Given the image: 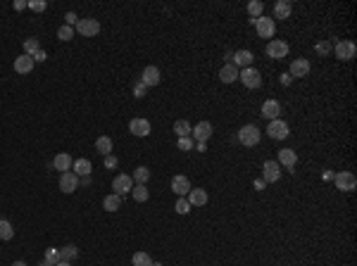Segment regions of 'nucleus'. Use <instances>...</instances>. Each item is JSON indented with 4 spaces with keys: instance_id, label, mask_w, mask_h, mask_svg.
<instances>
[{
    "instance_id": "423d86ee",
    "label": "nucleus",
    "mask_w": 357,
    "mask_h": 266,
    "mask_svg": "<svg viewBox=\"0 0 357 266\" xmlns=\"http://www.w3.org/2000/svg\"><path fill=\"white\" fill-rule=\"evenodd\" d=\"M252 24H255V31H257V36L260 38H271L274 36V31H276V24H274V19H269V17H257V19H252Z\"/></svg>"
},
{
    "instance_id": "c9c22d12",
    "label": "nucleus",
    "mask_w": 357,
    "mask_h": 266,
    "mask_svg": "<svg viewBox=\"0 0 357 266\" xmlns=\"http://www.w3.org/2000/svg\"><path fill=\"white\" fill-rule=\"evenodd\" d=\"M57 38H60V41H72V38H74V29H72V26H67V24H62V26H60V29H57Z\"/></svg>"
},
{
    "instance_id": "f8f14e48",
    "label": "nucleus",
    "mask_w": 357,
    "mask_h": 266,
    "mask_svg": "<svg viewBox=\"0 0 357 266\" xmlns=\"http://www.w3.org/2000/svg\"><path fill=\"white\" fill-rule=\"evenodd\" d=\"M76 188H79V176H76L74 171H65L60 176V190L72 195V192H76Z\"/></svg>"
},
{
    "instance_id": "09e8293b",
    "label": "nucleus",
    "mask_w": 357,
    "mask_h": 266,
    "mask_svg": "<svg viewBox=\"0 0 357 266\" xmlns=\"http://www.w3.org/2000/svg\"><path fill=\"white\" fill-rule=\"evenodd\" d=\"M55 266H72V264H69V262H57Z\"/></svg>"
},
{
    "instance_id": "de8ad7c7",
    "label": "nucleus",
    "mask_w": 357,
    "mask_h": 266,
    "mask_svg": "<svg viewBox=\"0 0 357 266\" xmlns=\"http://www.w3.org/2000/svg\"><path fill=\"white\" fill-rule=\"evenodd\" d=\"M12 7L19 12V10H24V7H26V2H24V0H14V5H12Z\"/></svg>"
},
{
    "instance_id": "c85d7f7f",
    "label": "nucleus",
    "mask_w": 357,
    "mask_h": 266,
    "mask_svg": "<svg viewBox=\"0 0 357 266\" xmlns=\"http://www.w3.org/2000/svg\"><path fill=\"white\" fill-rule=\"evenodd\" d=\"M76 257H79V247L76 245H65L60 250V259H62V262H69V264H72V259H76Z\"/></svg>"
},
{
    "instance_id": "1a4fd4ad",
    "label": "nucleus",
    "mask_w": 357,
    "mask_h": 266,
    "mask_svg": "<svg viewBox=\"0 0 357 266\" xmlns=\"http://www.w3.org/2000/svg\"><path fill=\"white\" fill-rule=\"evenodd\" d=\"M281 178V167L276 164V162L267 160L264 164H262V181L264 183H276Z\"/></svg>"
},
{
    "instance_id": "2f4dec72",
    "label": "nucleus",
    "mask_w": 357,
    "mask_h": 266,
    "mask_svg": "<svg viewBox=\"0 0 357 266\" xmlns=\"http://www.w3.org/2000/svg\"><path fill=\"white\" fill-rule=\"evenodd\" d=\"M131 264L133 266H152V257L148 252H136L131 257Z\"/></svg>"
},
{
    "instance_id": "72a5a7b5",
    "label": "nucleus",
    "mask_w": 357,
    "mask_h": 266,
    "mask_svg": "<svg viewBox=\"0 0 357 266\" xmlns=\"http://www.w3.org/2000/svg\"><path fill=\"white\" fill-rule=\"evenodd\" d=\"M262 10H264V2H260V0H250L248 2V14L252 17V19L262 17Z\"/></svg>"
},
{
    "instance_id": "ddd939ff",
    "label": "nucleus",
    "mask_w": 357,
    "mask_h": 266,
    "mask_svg": "<svg viewBox=\"0 0 357 266\" xmlns=\"http://www.w3.org/2000/svg\"><path fill=\"white\" fill-rule=\"evenodd\" d=\"M162 81V74H160V69L157 67H145L143 69V74H141V84L145 86V88H152V86H157Z\"/></svg>"
},
{
    "instance_id": "f03ea898",
    "label": "nucleus",
    "mask_w": 357,
    "mask_h": 266,
    "mask_svg": "<svg viewBox=\"0 0 357 266\" xmlns=\"http://www.w3.org/2000/svg\"><path fill=\"white\" fill-rule=\"evenodd\" d=\"M334 183H336V188L343 192H353L357 188V178L353 171H338V174H334Z\"/></svg>"
},
{
    "instance_id": "c03bdc74",
    "label": "nucleus",
    "mask_w": 357,
    "mask_h": 266,
    "mask_svg": "<svg viewBox=\"0 0 357 266\" xmlns=\"http://www.w3.org/2000/svg\"><path fill=\"white\" fill-rule=\"evenodd\" d=\"M279 81H281V86H291V84H293V76H291V74H286V72H283V74L279 76Z\"/></svg>"
},
{
    "instance_id": "ea45409f",
    "label": "nucleus",
    "mask_w": 357,
    "mask_h": 266,
    "mask_svg": "<svg viewBox=\"0 0 357 266\" xmlns=\"http://www.w3.org/2000/svg\"><path fill=\"white\" fill-rule=\"evenodd\" d=\"M179 150H184V152H188V150H193V138L188 136V138H179Z\"/></svg>"
},
{
    "instance_id": "0eeeda50",
    "label": "nucleus",
    "mask_w": 357,
    "mask_h": 266,
    "mask_svg": "<svg viewBox=\"0 0 357 266\" xmlns=\"http://www.w3.org/2000/svg\"><path fill=\"white\" fill-rule=\"evenodd\" d=\"M334 50H336V57H338L341 62H350V60H355V53H357V48H355V43L353 41H338Z\"/></svg>"
},
{
    "instance_id": "a878e982",
    "label": "nucleus",
    "mask_w": 357,
    "mask_h": 266,
    "mask_svg": "<svg viewBox=\"0 0 357 266\" xmlns=\"http://www.w3.org/2000/svg\"><path fill=\"white\" fill-rule=\"evenodd\" d=\"M112 148H115V145H112V138H110V136H100V138L96 140V150L103 155V157L112 155Z\"/></svg>"
},
{
    "instance_id": "a19ab883",
    "label": "nucleus",
    "mask_w": 357,
    "mask_h": 266,
    "mask_svg": "<svg viewBox=\"0 0 357 266\" xmlns=\"http://www.w3.org/2000/svg\"><path fill=\"white\" fill-rule=\"evenodd\" d=\"M145 90H148V88H145L141 81H136V84H133V97H138V100L145 97Z\"/></svg>"
},
{
    "instance_id": "473e14b6",
    "label": "nucleus",
    "mask_w": 357,
    "mask_h": 266,
    "mask_svg": "<svg viewBox=\"0 0 357 266\" xmlns=\"http://www.w3.org/2000/svg\"><path fill=\"white\" fill-rule=\"evenodd\" d=\"M38 50H41V43H38V38H26V41H24V55L33 57Z\"/></svg>"
},
{
    "instance_id": "f3484780",
    "label": "nucleus",
    "mask_w": 357,
    "mask_h": 266,
    "mask_svg": "<svg viewBox=\"0 0 357 266\" xmlns=\"http://www.w3.org/2000/svg\"><path fill=\"white\" fill-rule=\"evenodd\" d=\"M295 162H298V155H295V150H291V148L279 150V160H276V164H279V167H286V169L291 171L293 167H295Z\"/></svg>"
},
{
    "instance_id": "9b49d317",
    "label": "nucleus",
    "mask_w": 357,
    "mask_h": 266,
    "mask_svg": "<svg viewBox=\"0 0 357 266\" xmlns=\"http://www.w3.org/2000/svg\"><path fill=\"white\" fill-rule=\"evenodd\" d=\"M310 69H312L310 60L298 57V60H293V62H291V72H288V74H291L293 79H305V76L310 74Z\"/></svg>"
},
{
    "instance_id": "8fccbe9b",
    "label": "nucleus",
    "mask_w": 357,
    "mask_h": 266,
    "mask_svg": "<svg viewBox=\"0 0 357 266\" xmlns=\"http://www.w3.org/2000/svg\"><path fill=\"white\" fill-rule=\"evenodd\" d=\"M41 266H53V264H50V262H45V259H43V262H41Z\"/></svg>"
},
{
    "instance_id": "412c9836",
    "label": "nucleus",
    "mask_w": 357,
    "mask_h": 266,
    "mask_svg": "<svg viewBox=\"0 0 357 266\" xmlns=\"http://www.w3.org/2000/svg\"><path fill=\"white\" fill-rule=\"evenodd\" d=\"M186 200H188L191 207H203V204H207V192L203 188H191V192L186 195Z\"/></svg>"
},
{
    "instance_id": "4468645a",
    "label": "nucleus",
    "mask_w": 357,
    "mask_h": 266,
    "mask_svg": "<svg viewBox=\"0 0 357 266\" xmlns=\"http://www.w3.org/2000/svg\"><path fill=\"white\" fill-rule=\"evenodd\" d=\"M212 136V124L210 121H200V124H195L193 131H191V138H195L198 143H207Z\"/></svg>"
},
{
    "instance_id": "f704fd0d",
    "label": "nucleus",
    "mask_w": 357,
    "mask_h": 266,
    "mask_svg": "<svg viewBox=\"0 0 357 266\" xmlns=\"http://www.w3.org/2000/svg\"><path fill=\"white\" fill-rule=\"evenodd\" d=\"M148 178H150V171H148V167H138V169L133 171V181L136 183H148Z\"/></svg>"
},
{
    "instance_id": "f257e3e1",
    "label": "nucleus",
    "mask_w": 357,
    "mask_h": 266,
    "mask_svg": "<svg viewBox=\"0 0 357 266\" xmlns=\"http://www.w3.org/2000/svg\"><path fill=\"white\" fill-rule=\"evenodd\" d=\"M260 138H262V133L255 124H245V126H240V131H238V140H240V145H245V148H255V145L260 143Z\"/></svg>"
},
{
    "instance_id": "aec40b11",
    "label": "nucleus",
    "mask_w": 357,
    "mask_h": 266,
    "mask_svg": "<svg viewBox=\"0 0 357 266\" xmlns=\"http://www.w3.org/2000/svg\"><path fill=\"white\" fill-rule=\"evenodd\" d=\"M252 60H255V55L250 53V50H236L231 62L236 64L238 69H248V67H252Z\"/></svg>"
},
{
    "instance_id": "c756f323",
    "label": "nucleus",
    "mask_w": 357,
    "mask_h": 266,
    "mask_svg": "<svg viewBox=\"0 0 357 266\" xmlns=\"http://www.w3.org/2000/svg\"><path fill=\"white\" fill-rule=\"evenodd\" d=\"M103 207H105L108 212H117L119 207H121V197H119V195H115V192H112V195H108V197L103 200Z\"/></svg>"
},
{
    "instance_id": "49530a36",
    "label": "nucleus",
    "mask_w": 357,
    "mask_h": 266,
    "mask_svg": "<svg viewBox=\"0 0 357 266\" xmlns=\"http://www.w3.org/2000/svg\"><path fill=\"white\" fill-rule=\"evenodd\" d=\"M43 60H48V55H45V50H43V48H41L38 53L33 55V62H43Z\"/></svg>"
},
{
    "instance_id": "4c0bfd02",
    "label": "nucleus",
    "mask_w": 357,
    "mask_h": 266,
    "mask_svg": "<svg viewBox=\"0 0 357 266\" xmlns=\"http://www.w3.org/2000/svg\"><path fill=\"white\" fill-rule=\"evenodd\" d=\"M174 209H176V214H188V212H191V204H188V200H186V197H179V200H176V204H174Z\"/></svg>"
},
{
    "instance_id": "6ab92c4d",
    "label": "nucleus",
    "mask_w": 357,
    "mask_h": 266,
    "mask_svg": "<svg viewBox=\"0 0 357 266\" xmlns=\"http://www.w3.org/2000/svg\"><path fill=\"white\" fill-rule=\"evenodd\" d=\"M238 72H240V69H238L234 62L224 64L222 72H219V81H222V84H234V81H238Z\"/></svg>"
},
{
    "instance_id": "cd10ccee",
    "label": "nucleus",
    "mask_w": 357,
    "mask_h": 266,
    "mask_svg": "<svg viewBox=\"0 0 357 266\" xmlns=\"http://www.w3.org/2000/svg\"><path fill=\"white\" fill-rule=\"evenodd\" d=\"M131 195H133L136 202H145V200L150 197V192H148V188H145L143 183H136V185L131 188Z\"/></svg>"
},
{
    "instance_id": "7ed1b4c3",
    "label": "nucleus",
    "mask_w": 357,
    "mask_h": 266,
    "mask_svg": "<svg viewBox=\"0 0 357 266\" xmlns=\"http://www.w3.org/2000/svg\"><path fill=\"white\" fill-rule=\"evenodd\" d=\"M238 79H240V81H243V86H245V88H250V90H255V88H260V86H262V74L255 69V67L240 69V72H238Z\"/></svg>"
},
{
    "instance_id": "a211bd4d",
    "label": "nucleus",
    "mask_w": 357,
    "mask_h": 266,
    "mask_svg": "<svg viewBox=\"0 0 357 266\" xmlns=\"http://www.w3.org/2000/svg\"><path fill=\"white\" fill-rule=\"evenodd\" d=\"M279 114H281V105L276 100H264L262 102V117L264 119L274 121V119H279Z\"/></svg>"
},
{
    "instance_id": "9d476101",
    "label": "nucleus",
    "mask_w": 357,
    "mask_h": 266,
    "mask_svg": "<svg viewBox=\"0 0 357 266\" xmlns=\"http://www.w3.org/2000/svg\"><path fill=\"white\" fill-rule=\"evenodd\" d=\"M288 43L286 41H279V38H274V41L267 43V55H269L271 60H283L286 55H288Z\"/></svg>"
},
{
    "instance_id": "79ce46f5",
    "label": "nucleus",
    "mask_w": 357,
    "mask_h": 266,
    "mask_svg": "<svg viewBox=\"0 0 357 266\" xmlns=\"http://www.w3.org/2000/svg\"><path fill=\"white\" fill-rule=\"evenodd\" d=\"M65 24L74 29L76 24H79V17H76V12H67V14H65Z\"/></svg>"
},
{
    "instance_id": "4be33fe9",
    "label": "nucleus",
    "mask_w": 357,
    "mask_h": 266,
    "mask_svg": "<svg viewBox=\"0 0 357 266\" xmlns=\"http://www.w3.org/2000/svg\"><path fill=\"white\" fill-rule=\"evenodd\" d=\"M31 69H33V57L19 55V57L14 60V72H17V74H29Z\"/></svg>"
},
{
    "instance_id": "2eb2a0df",
    "label": "nucleus",
    "mask_w": 357,
    "mask_h": 266,
    "mask_svg": "<svg viewBox=\"0 0 357 266\" xmlns=\"http://www.w3.org/2000/svg\"><path fill=\"white\" fill-rule=\"evenodd\" d=\"M172 190L179 195V197H186L188 192H191V181L186 178L184 174H176L172 178Z\"/></svg>"
},
{
    "instance_id": "e433bc0d",
    "label": "nucleus",
    "mask_w": 357,
    "mask_h": 266,
    "mask_svg": "<svg viewBox=\"0 0 357 266\" xmlns=\"http://www.w3.org/2000/svg\"><path fill=\"white\" fill-rule=\"evenodd\" d=\"M45 262H50V264H57V262H62V259H60V250H55V247H48V250H45V257H43Z\"/></svg>"
},
{
    "instance_id": "dca6fc26",
    "label": "nucleus",
    "mask_w": 357,
    "mask_h": 266,
    "mask_svg": "<svg viewBox=\"0 0 357 266\" xmlns=\"http://www.w3.org/2000/svg\"><path fill=\"white\" fill-rule=\"evenodd\" d=\"M129 131L136 138H145V136L150 133V121H148V119H131Z\"/></svg>"
},
{
    "instance_id": "58836bf2",
    "label": "nucleus",
    "mask_w": 357,
    "mask_h": 266,
    "mask_svg": "<svg viewBox=\"0 0 357 266\" xmlns=\"http://www.w3.org/2000/svg\"><path fill=\"white\" fill-rule=\"evenodd\" d=\"M26 7H31L33 12H43L45 7H48V2H45V0H29Z\"/></svg>"
},
{
    "instance_id": "a18cd8bd",
    "label": "nucleus",
    "mask_w": 357,
    "mask_h": 266,
    "mask_svg": "<svg viewBox=\"0 0 357 266\" xmlns=\"http://www.w3.org/2000/svg\"><path fill=\"white\" fill-rule=\"evenodd\" d=\"M105 167H108V169L117 167V157H115V155H108V157H105Z\"/></svg>"
},
{
    "instance_id": "7c9ffc66",
    "label": "nucleus",
    "mask_w": 357,
    "mask_h": 266,
    "mask_svg": "<svg viewBox=\"0 0 357 266\" xmlns=\"http://www.w3.org/2000/svg\"><path fill=\"white\" fill-rule=\"evenodd\" d=\"M14 238V228L7 219H0V240H12Z\"/></svg>"
},
{
    "instance_id": "bb28decb",
    "label": "nucleus",
    "mask_w": 357,
    "mask_h": 266,
    "mask_svg": "<svg viewBox=\"0 0 357 266\" xmlns=\"http://www.w3.org/2000/svg\"><path fill=\"white\" fill-rule=\"evenodd\" d=\"M191 131H193V128H191V124H188L186 119H179V121L174 124V133H176L179 138H188V136H191Z\"/></svg>"
},
{
    "instance_id": "39448f33",
    "label": "nucleus",
    "mask_w": 357,
    "mask_h": 266,
    "mask_svg": "<svg viewBox=\"0 0 357 266\" xmlns=\"http://www.w3.org/2000/svg\"><path fill=\"white\" fill-rule=\"evenodd\" d=\"M131 188H133V178H131L129 174H117L115 176V181H112V190H115V195H119V197H124V195H129Z\"/></svg>"
},
{
    "instance_id": "3c124183",
    "label": "nucleus",
    "mask_w": 357,
    "mask_h": 266,
    "mask_svg": "<svg viewBox=\"0 0 357 266\" xmlns=\"http://www.w3.org/2000/svg\"><path fill=\"white\" fill-rule=\"evenodd\" d=\"M12 266H26V264H24V262H14V264H12Z\"/></svg>"
},
{
    "instance_id": "20e7f679",
    "label": "nucleus",
    "mask_w": 357,
    "mask_h": 266,
    "mask_svg": "<svg viewBox=\"0 0 357 266\" xmlns=\"http://www.w3.org/2000/svg\"><path fill=\"white\" fill-rule=\"evenodd\" d=\"M76 33H81V36H86V38H93L100 33V21L96 17H86V19H79L76 24Z\"/></svg>"
},
{
    "instance_id": "393cba45",
    "label": "nucleus",
    "mask_w": 357,
    "mask_h": 266,
    "mask_svg": "<svg viewBox=\"0 0 357 266\" xmlns=\"http://www.w3.org/2000/svg\"><path fill=\"white\" fill-rule=\"evenodd\" d=\"M72 164H74V160H72L67 152H60V155L55 157V162H53V167H55L57 171H62V174L72 169Z\"/></svg>"
},
{
    "instance_id": "37998d69",
    "label": "nucleus",
    "mask_w": 357,
    "mask_h": 266,
    "mask_svg": "<svg viewBox=\"0 0 357 266\" xmlns=\"http://www.w3.org/2000/svg\"><path fill=\"white\" fill-rule=\"evenodd\" d=\"M329 50H331V45H329V43H326V41L317 43V53H319V55H326V53H329Z\"/></svg>"
},
{
    "instance_id": "6e6552de",
    "label": "nucleus",
    "mask_w": 357,
    "mask_h": 266,
    "mask_svg": "<svg viewBox=\"0 0 357 266\" xmlns=\"http://www.w3.org/2000/svg\"><path fill=\"white\" fill-rule=\"evenodd\" d=\"M267 133H269L274 140H283L291 136V128H288V124H286L283 119H274V121H269V126H267Z\"/></svg>"
},
{
    "instance_id": "b1692460",
    "label": "nucleus",
    "mask_w": 357,
    "mask_h": 266,
    "mask_svg": "<svg viewBox=\"0 0 357 266\" xmlns=\"http://www.w3.org/2000/svg\"><path fill=\"white\" fill-rule=\"evenodd\" d=\"M291 12H293V5L288 0H279V2L274 5V17H276V19H288Z\"/></svg>"
},
{
    "instance_id": "5701e85b",
    "label": "nucleus",
    "mask_w": 357,
    "mask_h": 266,
    "mask_svg": "<svg viewBox=\"0 0 357 266\" xmlns=\"http://www.w3.org/2000/svg\"><path fill=\"white\" fill-rule=\"evenodd\" d=\"M72 169H74V174L79 176V178H84V176H91V171H93V164H91V160H74Z\"/></svg>"
}]
</instances>
